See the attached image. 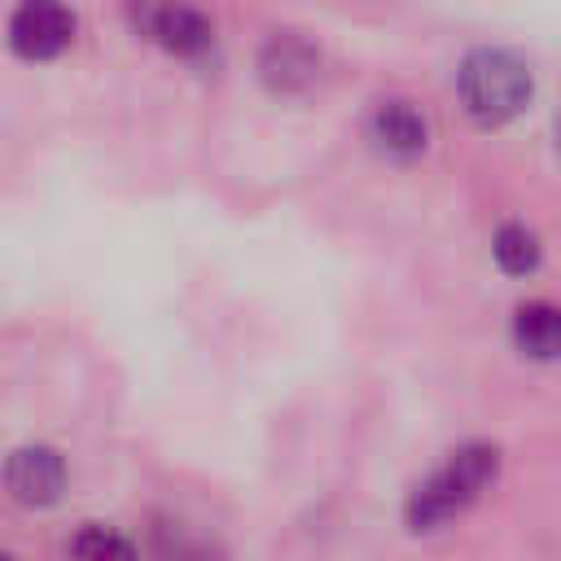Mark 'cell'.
I'll return each mask as SVG.
<instances>
[{
  "label": "cell",
  "instance_id": "3957f363",
  "mask_svg": "<svg viewBox=\"0 0 561 561\" xmlns=\"http://www.w3.org/2000/svg\"><path fill=\"white\" fill-rule=\"evenodd\" d=\"M75 13L61 0H22L9 13V48L26 61H53L75 39Z\"/></svg>",
  "mask_w": 561,
  "mask_h": 561
},
{
  "label": "cell",
  "instance_id": "30bf717a",
  "mask_svg": "<svg viewBox=\"0 0 561 561\" xmlns=\"http://www.w3.org/2000/svg\"><path fill=\"white\" fill-rule=\"evenodd\" d=\"M491 254L500 263V272L508 276H526L539 267V237L526 228V224H500L495 241H491Z\"/></svg>",
  "mask_w": 561,
  "mask_h": 561
},
{
  "label": "cell",
  "instance_id": "8992f818",
  "mask_svg": "<svg viewBox=\"0 0 561 561\" xmlns=\"http://www.w3.org/2000/svg\"><path fill=\"white\" fill-rule=\"evenodd\" d=\"M316 75H320V53H316L302 35H294V31H276V35L263 44V53H259V79H263L276 96H298V92H307V88L316 83Z\"/></svg>",
  "mask_w": 561,
  "mask_h": 561
},
{
  "label": "cell",
  "instance_id": "9c48e42d",
  "mask_svg": "<svg viewBox=\"0 0 561 561\" xmlns=\"http://www.w3.org/2000/svg\"><path fill=\"white\" fill-rule=\"evenodd\" d=\"M70 561H140L131 539L118 535L114 526H101V522H88L75 530L70 539Z\"/></svg>",
  "mask_w": 561,
  "mask_h": 561
},
{
  "label": "cell",
  "instance_id": "7a4b0ae2",
  "mask_svg": "<svg viewBox=\"0 0 561 561\" xmlns=\"http://www.w3.org/2000/svg\"><path fill=\"white\" fill-rule=\"evenodd\" d=\"M456 88H460V101L469 110L473 123L482 127H504L508 118H517L535 92L530 83V70L522 57L504 53V48H478L460 61V75H456Z\"/></svg>",
  "mask_w": 561,
  "mask_h": 561
},
{
  "label": "cell",
  "instance_id": "8fae6325",
  "mask_svg": "<svg viewBox=\"0 0 561 561\" xmlns=\"http://www.w3.org/2000/svg\"><path fill=\"white\" fill-rule=\"evenodd\" d=\"M557 149H561V114H557Z\"/></svg>",
  "mask_w": 561,
  "mask_h": 561
},
{
  "label": "cell",
  "instance_id": "5b68a950",
  "mask_svg": "<svg viewBox=\"0 0 561 561\" xmlns=\"http://www.w3.org/2000/svg\"><path fill=\"white\" fill-rule=\"evenodd\" d=\"M4 486L18 504L26 508H48L61 500L66 491V460L44 447V443H31V447H18L4 465Z\"/></svg>",
  "mask_w": 561,
  "mask_h": 561
},
{
  "label": "cell",
  "instance_id": "ba28073f",
  "mask_svg": "<svg viewBox=\"0 0 561 561\" xmlns=\"http://www.w3.org/2000/svg\"><path fill=\"white\" fill-rule=\"evenodd\" d=\"M513 342L530 359H561V307L552 302H526L513 316Z\"/></svg>",
  "mask_w": 561,
  "mask_h": 561
},
{
  "label": "cell",
  "instance_id": "6da1fadb",
  "mask_svg": "<svg viewBox=\"0 0 561 561\" xmlns=\"http://www.w3.org/2000/svg\"><path fill=\"white\" fill-rule=\"evenodd\" d=\"M500 473V451L491 443H465L456 447L430 478H421L408 495V526L434 530L451 517H460Z\"/></svg>",
  "mask_w": 561,
  "mask_h": 561
},
{
  "label": "cell",
  "instance_id": "277c9868",
  "mask_svg": "<svg viewBox=\"0 0 561 561\" xmlns=\"http://www.w3.org/2000/svg\"><path fill=\"white\" fill-rule=\"evenodd\" d=\"M136 31L175 57H202L215 44V26L184 0H136Z\"/></svg>",
  "mask_w": 561,
  "mask_h": 561
},
{
  "label": "cell",
  "instance_id": "52a82bcc",
  "mask_svg": "<svg viewBox=\"0 0 561 561\" xmlns=\"http://www.w3.org/2000/svg\"><path fill=\"white\" fill-rule=\"evenodd\" d=\"M368 140L394 162H412L430 145V123L412 101H381L368 118Z\"/></svg>",
  "mask_w": 561,
  "mask_h": 561
}]
</instances>
